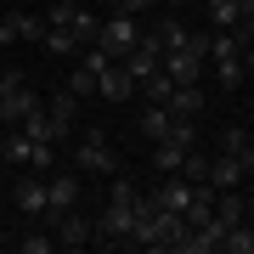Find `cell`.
Returning a JSON list of instances; mask_svg holds the SVG:
<instances>
[{
    "mask_svg": "<svg viewBox=\"0 0 254 254\" xmlns=\"http://www.w3.org/2000/svg\"><path fill=\"white\" fill-rule=\"evenodd\" d=\"M141 91H147V102H170V91H175V79H170V73H147V79H141Z\"/></svg>",
    "mask_w": 254,
    "mask_h": 254,
    "instance_id": "obj_24",
    "label": "cell"
},
{
    "mask_svg": "<svg viewBox=\"0 0 254 254\" xmlns=\"http://www.w3.org/2000/svg\"><path fill=\"white\" fill-rule=\"evenodd\" d=\"M243 73H254V46H243Z\"/></svg>",
    "mask_w": 254,
    "mask_h": 254,
    "instance_id": "obj_31",
    "label": "cell"
},
{
    "mask_svg": "<svg viewBox=\"0 0 254 254\" xmlns=\"http://www.w3.org/2000/svg\"><path fill=\"white\" fill-rule=\"evenodd\" d=\"M170 130H175V108H170V102H147V113H141V136H147V141H164Z\"/></svg>",
    "mask_w": 254,
    "mask_h": 254,
    "instance_id": "obj_13",
    "label": "cell"
},
{
    "mask_svg": "<svg viewBox=\"0 0 254 254\" xmlns=\"http://www.w3.org/2000/svg\"><path fill=\"white\" fill-rule=\"evenodd\" d=\"M170 108L187 113V119H198L203 113V85H175V91H170Z\"/></svg>",
    "mask_w": 254,
    "mask_h": 254,
    "instance_id": "obj_17",
    "label": "cell"
},
{
    "mask_svg": "<svg viewBox=\"0 0 254 254\" xmlns=\"http://www.w3.org/2000/svg\"><path fill=\"white\" fill-rule=\"evenodd\" d=\"M237 6H243V11H254V0H237Z\"/></svg>",
    "mask_w": 254,
    "mask_h": 254,
    "instance_id": "obj_33",
    "label": "cell"
},
{
    "mask_svg": "<svg viewBox=\"0 0 254 254\" xmlns=\"http://www.w3.org/2000/svg\"><path fill=\"white\" fill-rule=\"evenodd\" d=\"M232 158H237V164H243V170H249V175H254V141H249V147H243V153H232Z\"/></svg>",
    "mask_w": 254,
    "mask_h": 254,
    "instance_id": "obj_30",
    "label": "cell"
},
{
    "mask_svg": "<svg viewBox=\"0 0 254 254\" xmlns=\"http://www.w3.org/2000/svg\"><path fill=\"white\" fill-rule=\"evenodd\" d=\"M79 170H63V175H51L46 181V220L51 215H63V209H79Z\"/></svg>",
    "mask_w": 254,
    "mask_h": 254,
    "instance_id": "obj_4",
    "label": "cell"
},
{
    "mask_svg": "<svg viewBox=\"0 0 254 254\" xmlns=\"http://www.w3.org/2000/svg\"><path fill=\"white\" fill-rule=\"evenodd\" d=\"M215 192H220V187H209V181H198V187H192V203H187V215H181L187 226H203V220L215 215Z\"/></svg>",
    "mask_w": 254,
    "mask_h": 254,
    "instance_id": "obj_15",
    "label": "cell"
},
{
    "mask_svg": "<svg viewBox=\"0 0 254 254\" xmlns=\"http://www.w3.org/2000/svg\"><path fill=\"white\" fill-rule=\"evenodd\" d=\"M11 198H17V209H23V215H46V175H23V181L17 187H11Z\"/></svg>",
    "mask_w": 254,
    "mask_h": 254,
    "instance_id": "obj_10",
    "label": "cell"
},
{
    "mask_svg": "<svg viewBox=\"0 0 254 254\" xmlns=\"http://www.w3.org/2000/svg\"><path fill=\"white\" fill-rule=\"evenodd\" d=\"M46 113L57 119V130L73 141V125H79V96H73V91H57V96L46 102Z\"/></svg>",
    "mask_w": 254,
    "mask_h": 254,
    "instance_id": "obj_14",
    "label": "cell"
},
{
    "mask_svg": "<svg viewBox=\"0 0 254 254\" xmlns=\"http://www.w3.org/2000/svg\"><path fill=\"white\" fill-rule=\"evenodd\" d=\"M40 46H46L51 57H73V51H85L79 40H73V28H51V23H46V40H40Z\"/></svg>",
    "mask_w": 254,
    "mask_h": 254,
    "instance_id": "obj_22",
    "label": "cell"
},
{
    "mask_svg": "<svg viewBox=\"0 0 254 254\" xmlns=\"http://www.w3.org/2000/svg\"><path fill=\"white\" fill-rule=\"evenodd\" d=\"M68 91H73V96H96V79H91V73H85V68H73Z\"/></svg>",
    "mask_w": 254,
    "mask_h": 254,
    "instance_id": "obj_27",
    "label": "cell"
},
{
    "mask_svg": "<svg viewBox=\"0 0 254 254\" xmlns=\"http://www.w3.org/2000/svg\"><path fill=\"white\" fill-rule=\"evenodd\" d=\"M164 0H119V11H158Z\"/></svg>",
    "mask_w": 254,
    "mask_h": 254,
    "instance_id": "obj_29",
    "label": "cell"
},
{
    "mask_svg": "<svg viewBox=\"0 0 254 254\" xmlns=\"http://www.w3.org/2000/svg\"><path fill=\"white\" fill-rule=\"evenodd\" d=\"M130 232H136V203H108L96 215V237L108 243H130Z\"/></svg>",
    "mask_w": 254,
    "mask_h": 254,
    "instance_id": "obj_5",
    "label": "cell"
},
{
    "mask_svg": "<svg viewBox=\"0 0 254 254\" xmlns=\"http://www.w3.org/2000/svg\"><path fill=\"white\" fill-rule=\"evenodd\" d=\"M40 108V96H34V85L23 79V73H0V119H6V125H23L28 113Z\"/></svg>",
    "mask_w": 254,
    "mask_h": 254,
    "instance_id": "obj_2",
    "label": "cell"
},
{
    "mask_svg": "<svg viewBox=\"0 0 254 254\" xmlns=\"http://www.w3.org/2000/svg\"><path fill=\"white\" fill-rule=\"evenodd\" d=\"M164 6H170V11H187V6H198V0H164Z\"/></svg>",
    "mask_w": 254,
    "mask_h": 254,
    "instance_id": "obj_32",
    "label": "cell"
},
{
    "mask_svg": "<svg viewBox=\"0 0 254 254\" xmlns=\"http://www.w3.org/2000/svg\"><path fill=\"white\" fill-rule=\"evenodd\" d=\"M73 170L79 175H119V153L102 130H85L79 147H73Z\"/></svg>",
    "mask_w": 254,
    "mask_h": 254,
    "instance_id": "obj_1",
    "label": "cell"
},
{
    "mask_svg": "<svg viewBox=\"0 0 254 254\" xmlns=\"http://www.w3.org/2000/svg\"><path fill=\"white\" fill-rule=\"evenodd\" d=\"M34 147H46V141H34L23 125H11V136H6V147H0V153H6L11 164H34Z\"/></svg>",
    "mask_w": 254,
    "mask_h": 254,
    "instance_id": "obj_16",
    "label": "cell"
},
{
    "mask_svg": "<svg viewBox=\"0 0 254 254\" xmlns=\"http://www.w3.org/2000/svg\"><path fill=\"white\" fill-rule=\"evenodd\" d=\"M215 79L226 85V91H237V85L249 79V73H243V51H232V57H215Z\"/></svg>",
    "mask_w": 254,
    "mask_h": 254,
    "instance_id": "obj_21",
    "label": "cell"
},
{
    "mask_svg": "<svg viewBox=\"0 0 254 254\" xmlns=\"http://www.w3.org/2000/svg\"><path fill=\"white\" fill-rule=\"evenodd\" d=\"M220 254H254V226H249V215L237 220V226H226V243H220Z\"/></svg>",
    "mask_w": 254,
    "mask_h": 254,
    "instance_id": "obj_18",
    "label": "cell"
},
{
    "mask_svg": "<svg viewBox=\"0 0 254 254\" xmlns=\"http://www.w3.org/2000/svg\"><path fill=\"white\" fill-rule=\"evenodd\" d=\"M203 11H209L215 28H237L243 23V6H237V0H203Z\"/></svg>",
    "mask_w": 254,
    "mask_h": 254,
    "instance_id": "obj_19",
    "label": "cell"
},
{
    "mask_svg": "<svg viewBox=\"0 0 254 254\" xmlns=\"http://www.w3.org/2000/svg\"><path fill=\"white\" fill-rule=\"evenodd\" d=\"M153 34H158V46H164V51H181L192 28H187L181 17H158V28H153Z\"/></svg>",
    "mask_w": 254,
    "mask_h": 254,
    "instance_id": "obj_20",
    "label": "cell"
},
{
    "mask_svg": "<svg viewBox=\"0 0 254 254\" xmlns=\"http://www.w3.org/2000/svg\"><path fill=\"white\" fill-rule=\"evenodd\" d=\"M181 175H187L192 187H198V181H209V153H198V147H192V153L181 158Z\"/></svg>",
    "mask_w": 254,
    "mask_h": 254,
    "instance_id": "obj_25",
    "label": "cell"
},
{
    "mask_svg": "<svg viewBox=\"0 0 254 254\" xmlns=\"http://www.w3.org/2000/svg\"><path fill=\"white\" fill-rule=\"evenodd\" d=\"M96 96H108V102H130L136 96V73H130L125 63H108L96 73Z\"/></svg>",
    "mask_w": 254,
    "mask_h": 254,
    "instance_id": "obj_8",
    "label": "cell"
},
{
    "mask_svg": "<svg viewBox=\"0 0 254 254\" xmlns=\"http://www.w3.org/2000/svg\"><path fill=\"white\" fill-rule=\"evenodd\" d=\"M119 63L136 73V85L147 79V73H158V68H164V46H158V34H141V40H136V51H130V57H119Z\"/></svg>",
    "mask_w": 254,
    "mask_h": 254,
    "instance_id": "obj_7",
    "label": "cell"
},
{
    "mask_svg": "<svg viewBox=\"0 0 254 254\" xmlns=\"http://www.w3.org/2000/svg\"><path fill=\"white\" fill-rule=\"evenodd\" d=\"M192 203V181L187 175H164V187L153 192V209H170V215H187Z\"/></svg>",
    "mask_w": 254,
    "mask_h": 254,
    "instance_id": "obj_9",
    "label": "cell"
},
{
    "mask_svg": "<svg viewBox=\"0 0 254 254\" xmlns=\"http://www.w3.org/2000/svg\"><path fill=\"white\" fill-rule=\"evenodd\" d=\"M192 153V141H181V136H164V141H153V164H158V175H181V158Z\"/></svg>",
    "mask_w": 254,
    "mask_h": 254,
    "instance_id": "obj_12",
    "label": "cell"
},
{
    "mask_svg": "<svg viewBox=\"0 0 254 254\" xmlns=\"http://www.w3.org/2000/svg\"><path fill=\"white\" fill-rule=\"evenodd\" d=\"M17 249H23V254H51V249H57V237H46V232H34V237H23Z\"/></svg>",
    "mask_w": 254,
    "mask_h": 254,
    "instance_id": "obj_26",
    "label": "cell"
},
{
    "mask_svg": "<svg viewBox=\"0 0 254 254\" xmlns=\"http://www.w3.org/2000/svg\"><path fill=\"white\" fill-rule=\"evenodd\" d=\"M249 181V170H243V164H237L232 153H220V158H209V187H220V192H237V187H243Z\"/></svg>",
    "mask_w": 254,
    "mask_h": 254,
    "instance_id": "obj_11",
    "label": "cell"
},
{
    "mask_svg": "<svg viewBox=\"0 0 254 254\" xmlns=\"http://www.w3.org/2000/svg\"><path fill=\"white\" fill-rule=\"evenodd\" d=\"M0 46H17V23H11V11L0 17Z\"/></svg>",
    "mask_w": 254,
    "mask_h": 254,
    "instance_id": "obj_28",
    "label": "cell"
},
{
    "mask_svg": "<svg viewBox=\"0 0 254 254\" xmlns=\"http://www.w3.org/2000/svg\"><path fill=\"white\" fill-rule=\"evenodd\" d=\"M51 232H57L63 249H85V243L96 237V220H85L79 209H63V215H51Z\"/></svg>",
    "mask_w": 254,
    "mask_h": 254,
    "instance_id": "obj_6",
    "label": "cell"
},
{
    "mask_svg": "<svg viewBox=\"0 0 254 254\" xmlns=\"http://www.w3.org/2000/svg\"><path fill=\"white\" fill-rule=\"evenodd\" d=\"M136 40H141V28H136V11H113V17H108V23L96 28V46L108 51L113 63H119V57H130V51H136Z\"/></svg>",
    "mask_w": 254,
    "mask_h": 254,
    "instance_id": "obj_3",
    "label": "cell"
},
{
    "mask_svg": "<svg viewBox=\"0 0 254 254\" xmlns=\"http://www.w3.org/2000/svg\"><path fill=\"white\" fill-rule=\"evenodd\" d=\"M34 6H40V0H34Z\"/></svg>",
    "mask_w": 254,
    "mask_h": 254,
    "instance_id": "obj_34",
    "label": "cell"
},
{
    "mask_svg": "<svg viewBox=\"0 0 254 254\" xmlns=\"http://www.w3.org/2000/svg\"><path fill=\"white\" fill-rule=\"evenodd\" d=\"M11 23H17V40H28V46L46 40V17H34V11H11Z\"/></svg>",
    "mask_w": 254,
    "mask_h": 254,
    "instance_id": "obj_23",
    "label": "cell"
}]
</instances>
